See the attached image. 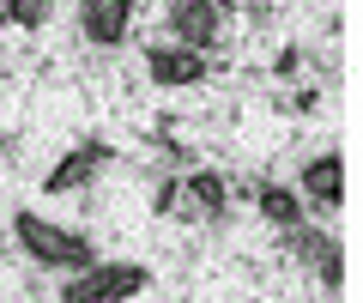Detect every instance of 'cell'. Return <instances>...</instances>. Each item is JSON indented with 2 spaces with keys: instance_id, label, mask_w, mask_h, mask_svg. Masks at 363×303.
Returning a JSON list of instances; mask_svg holds the SVG:
<instances>
[{
  "instance_id": "6da1fadb",
  "label": "cell",
  "mask_w": 363,
  "mask_h": 303,
  "mask_svg": "<svg viewBox=\"0 0 363 303\" xmlns=\"http://www.w3.org/2000/svg\"><path fill=\"white\" fill-rule=\"evenodd\" d=\"M13 237H18V249H25L37 267H85V261H97L85 231L49 224V219H37V212H13Z\"/></svg>"
},
{
  "instance_id": "7a4b0ae2",
  "label": "cell",
  "mask_w": 363,
  "mask_h": 303,
  "mask_svg": "<svg viewBox=\"0 0 363 303\" xmlns=\"http://www.w3.org/2000/svg\"><path fill=\"white\" fill-rule=\"evenodd\" d=\"M79 273L85 279H73V285L61 291L67 303H121V297H140V291L152 285V267H140V261H109V267L85 261Z\"/></svg>"
},
{
  "instance_id": "3957f363",
  "label": "cell",
  "mask_w": 363,
  "mask_h": 303,
  "mask_svg": "<svg viewBox=\"0 0 363 303\" xmlns=\"http://www.w3.org/2000/svg\"><path fill=\"white\" fill-rule=\"evenodd\" d=\"M145 73H152V85H200L206 79V49L152 43V49H145Z\"/></svg>"
},
{
  "instance_id": "277c9868",
  "label": "cell",
  "mask_w": 363,
  "mask_h": 303,
  "mask_svg": "<svg viewBox=\"0 0 363 303\" xmlns=\"http://www.w3.org/2000/svg\"><path fill=\"white\" fill-rule=\"evenodd\" d=\"M128 25H133V0H79V37L97 49L128 43Z\"/></svg>"
},
{
  "instance_id": "5b68a950",
  "label": "cell",
  "mask_w": 363,
  "mask_h": 303,
  "mask_svg": "<svg viewBox=\"0 0 363 303\" xmlns=\"http://www.w3.org/2000/svg\"><path fill=\"white\" fill-rule=\"evenodd\" d=\"M297 182H303V200H309L315 212H333L339 200H345V158H339V152H315Z\"/></svg>"
},
{
  "instance_id": "8992f818",
  "label": "cell",
  "mask_w": 363,
  "mask_h": 303,
  "mask_svg": "<svg viewBox=\"0 0 363 303\" xmlns=\"http://www.w3.org/2000/svg\"><path fill=\"white\" fill-rule=\"evenodd\" d=\"M169 31H176V43H188V49H218L224 13L206 6V0H176V6H169Z\"/></svg>"
},
{
  "instance_id": "52a82bcc",
  "label": "cell",
  "mask_w": 363,
  "mask_h": 303,
  "mask_svg": "<svg viewBox=\"0 0 363 303\" xmlns=\"http://www.w3.org/2000/svg\"><path fill=\"white\" fill-rule=\"evenodd\" d=\"M104 158H109V145H97V140H91V145H73V152L43 176V188H49V194H73V188H85L91 176H97V164H104Z\"/></svg>"
},
{
  "instance_id": "ba28073f",
  "label": "cell",
  "mask_w": 363,
  "mask_h": 303,
  "mask_svg": "<svg viewBox=\"0 0 363 303\" xmlns=\"http://www.w3.org/2000/svg\"><path fill=\"white\" fill-rule=\"evenodd\" d=\"M291 249L303 255V261H315V279H321L327 291L345 279V261H339V243H327L321 231H309V224H291Z\"/></svg>"
},
{
  "instance_id": "9c48e42d",
  "label": "cell",
  "mask_w": 363,
  "mask_h": 303,
  "mask_svg": "<svg viewBox=\"0 0 363 303\" xmlns=\"http://www.w3.org/2000/svg\"><path fill=\"white\" fill-rule=\"evenodd\" d=\"M182 194L200 206V219L206 224H224V212H230V188H224L218 170H194V176H182Z\"/></svg>"
},
{
  "instance_id": "30bf717a",
  "label": "cell",
  "mask_w": 363,
  "mask_h": 303,
  "mask_svg": "<svg viewBox=\"0 0 363 303\" xmlns=\"http://www.w3.org/2000/svg\"><path fill=\"white\" fill-rule=\"evenodd\" d=\"M255 206H260V219H267L272 231L303 224V194H297V188H285V182H260L255 188Z\"/></svg>"
},
{
  "instance_id": "8fae6325",
  "label": "cell",
  "mask_w": 363,
  "mask_h": 303,
  "mask_svg": "<svg viewBox=\"0 0 363 303\" xmlns=\"http://www.w3.org/2000/svg\"><path fill=\"white\" fill-rule=\"evenodd\" d=\"M49 13H55V0H0V18L6 25H25V31L49 25Z\"/></svg>"
},
{
  "instance_id": "7c38bea8",
  "label": "cell",
  "mask_w": 363,
  "mask_h": 303,
  "mask_svg": "<svg viewBox=\"0 0 363 303\" xmlns=\"http://www.w3.org/2000/svg\"><path fill=\"white\" fill-rule=\"evenodd\" d=\"M176 200H182V182H157V194H152V206H157V212H169Z\"/></svg>"
},
{
  "instance_id": "4fadbf2b",
  "label": "cell",
  "mask_w": 363,
  "mask_h": 303,
  "mask_svg": "<svg viewBox=\"0 0 363 303\" xmlns=\"http://www.w3.org/2000/svg\"><path fill=\"white\" fill-rule=\"evenodd\" d=\"M206 6H218V13H230V6H236V0H206Z\"/></svg>"
}]
</instances>
